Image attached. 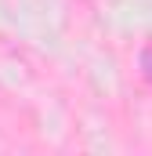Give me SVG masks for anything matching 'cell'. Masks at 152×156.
<instances>
[{
  "label": "cell",
  "instance_id": "6da1fadb",
  "mask_svg": "<svg viewBox=\"0 0 152 156\" xmlns=\"http://www.w3.org/2000/svg\"><path fill=\"white\" fill-rule=\"evenodd\" d=\"M138 66H141V73H145V80H152V47H145V51L138 55Z\"/></svg>",
  "mask_w": 152,
  "mask_h": 156
}]
</instances>
